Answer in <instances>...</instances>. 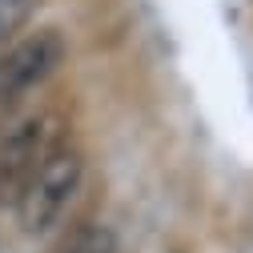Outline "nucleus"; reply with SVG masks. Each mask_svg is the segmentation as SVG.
Segmentation results:
<instances>
[{
    "label": "nucleus",
    "instance_id": "nucleus-3",
    "mask_svg": "<svg viewBox=\"0 0 253 253\" xmlns=\"http://www.w3.org/2000/svg\"><path fill=\"white\" fill-rule=\"evenodd\" d=\"M65 65V37L56 28H37L0 56V101L44 84Z\"/></svg>",
    "mask_w": 253,
    "mask_h": 253
},
{
    "label": "nucleus",
    "instance_id": "nucleus-5",
    "mask_svg": "<svg viewBox=\"0 0 253 253\" xmlns=\"http://www.w3.org/2000/svg\"><path fill=\"white\" fill-rule=\"evenodd\" d=\"M37 8H41V0H0V41L12 37L16 28H24L37 16Z\"/></svg>",
    "mask_w": 253,
    "mask_h": 253
},
{
    "label": "nucleus",
    "instance_id": "nucleus-1",
    "mask_svg": "<svg viewBox=\"0 0 253 253\" xmlns=\"http://www.w3.org/2000/svg\"><path fill=\"white\" fill-rule=\"evenodd\" d=\"M81 189H84V157L69 145H56L44 157V165L33 173V181L24 185L20 201L12 205L16 221H20V233L24 237H48L69 217V209L77 205Z\"/></svg>",
    "mask_w": 253,
    "mask_h": 253
},
{
    "label": "nucleus",
    "instance_id": "nucleus-2",
    "mask_svg": "<svg viewBox=\"0 0 253 253\" xmlns=\"http://www.w3.org/2000/svg\"><path fill=\"white\" fill-rule=\"evenodd\" d=\"M60 137H65V129H60V117L52 113H33L8 125V133L0 137V205L20 201L24 185L44 165V157L56 145H65Z\"/></svg>",
    "mask_w": 253,
    "mask_h": 253
},
{
    "label": "nucleus",
    "instance_id": "nucleus-4",
    "mask_svg": "<svg viewBox=\"0 0 253 253\" xmlns=\"http://www.w3.org/2000/svg\"><path fill=\"white\" fill-rule=\"evenodd\" d=\"M52 253H117V237L109 225H77L65 241H60Z\"/></svg>",
    "mask_w": 253,
    "mask_h": 253
}]
</instances>
